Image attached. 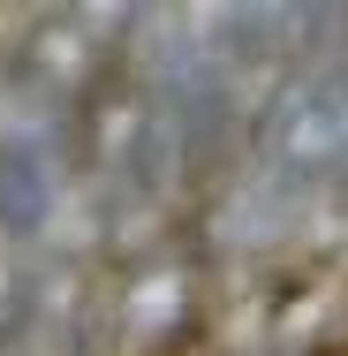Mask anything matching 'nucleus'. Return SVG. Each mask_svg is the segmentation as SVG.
Listing matches in <instances>:
<instances>
[]
</instances>
